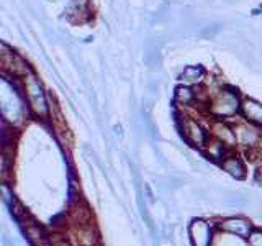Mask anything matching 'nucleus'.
Listing matches in <instances>:
<instances>
[{"mask_svg":"<svg viewBox=\"0 0 262 246\" xmlns=\"http://www.w3.org/2000/svg\"><path fill=\"white\" fill-rule=\"evenodd\" d=\"M203 79V69L200 66H187L180 74V80L184 84H196Z\"/></svg>","mask_w":262,"mask_h":246,"instance_id":"obj_11","label":"nucleus"},{"mask_svg":"<svg viewBox=\"0 0 262 246\" xmlns=\"http://www.w3.org/2000/svg\"><path fill=\"white\" fill-rule=\"evenodd\" d=\"M190 240L193 246H211L213 243L211 227L203 220H195L190 225Z\"/></svg>","mask_w":262,"mask_h":246,"instance_id":"obj_4","label":"nucleus"},{"mask_svg":"<svg viewBox=\"0 0 262 246\" xmlns=\"http://www.w3.org/2000/svg\"><path fill=\"white\" fill-rule=\"evenodd\" d=\"M193 97L195 94L192 92V89H188V87H177L176 89V100L180 102V104H190L193 100Z\"/></svg>","mask_w":262,"mask_h":246,"instance_id":"obj_12","label":"nucleus"},{"mask_svg":"<svg viewBox=\"0 0 262 246\" xmlns=\"http://www.w3.org/2000/svg\"><path fill=\"white\" fill-rule=\"evenodd\" d=\"M213 131H215V135H216V138L220 139V141L225 143L226 146H234V143L237 141L236 133L228 125H225V123H216L215 128H213Z\"/></svg>","mask_w":262,"mask_h":246,"instance_id":"obj_10","label":"nucleus"},{"mask_svg":"<svg viewBox=\"0 0 262 246\" xmlns=\"http://www.w3.org/2000/svg\"><path fill=\"white\" fill-rule=\"evenodd\" d=\"M25 90H27V97H28V102L33 112L39 115V117H46L48 105H46L45 92H43V89H41L39 82L36 80V77L31 76V74H28V76L25 77Z\"/></svg>","mask_w":262,"mask_h":246,"instance_id":"obj_2","label":"nucleus"},{"mask_svg":"<svg viewBox=\"0 0 262 246\" xmlns=\"http://www.w3.org/2000/svg\"><path fill=\"white\" fill-rule=\"evenodd\" d=\"M249 246H262V232L260 230H252L251 235L248 236Z\"/></svg>","mask_w":262,"mask_h":246,"instance_id":"obj_13","label":"nucleus"},{"mask_svg":"<svg viewBox=\"0 0 262 246\" xmlns=\"http://www.w3.org/2000/svg\"><path fill=\"white\" fill-rule=\"evenodd\" d=\"M237 109H239V102L233 92H220L211 104V112L218 117H231Z\"/></svg>","mask_w":262,"mask_h":246,"instance_id":"obj_3","label":"nucleus"},{"mask_svg":"<svg viewBox=\"0 0 262 246\" xmlns=\"http://www.w3.org/2000/svg\"><path fill=\"white\" fill-rule=\"evenodd\" d=\"M184 135L190 143L196 146H203L205 145V131L202 127L193 120H185L184 121Z\"/></svg>","mask_w":262,"mask_h":246,"instance_id":"obj_6","label":"nucleus"},{"mask_svg":"<svg viewBox=\"0 0 262 246\" xmlns=\"http://www.w3.org/2000/svg\"><path fill=\"white\" fill-rule=\"evenodd\" d=\"M0 104H2V115L4 118L10 121H20L23 115V107L18 100V95L13 87L8 84L7 79H2V95H0Z\"/></svg>","mask_w":262,"mask_h":246,"instance_id":"obj_1","label":"nucleus"},{"mask_svg":"<svg viewBox=\"0 0 262 246\" xmlns=\"http://www.w3.org/2000/svg\"><path fill=\"white\" fill-rule=\"evenodd\" d=\"M241 107L246 118L249 121L257 123V125H262V105L259 102L252 100V98H246Z\"/></svg>","mask_w":262,"mask_h":246,"instance_id":"obj_7","label":"nucleus"},{"mask_svg":"<svg viewBox=\"0 0 262 246\" xmlns=\"http://www.w3.org/2000/svg\"><path fill=\"white\" fill-rule=\"evenodd\" d=\"M221 166H223V169L228 174H231L236 179H243L246 176L244 164L241 162L239 158H236V156H228V158H225L223 162H221Z\"/></svg>","mask_w":262,"mask_h":246,"instance_id":"obj_8","label":"nucleus"},{"mask_svg":"<svg viewBox=\"0 0 262 246\" xmlns=\"http://www.w3.org/2000/svg\"><path fill=\"white\" fill-rule=\"evenodd\" d=\"M221 230H225V232L231 233L234 236L246 238V240H248V236L252 232V227L249 221H246L243 218H229L221 223Z\"/></svg>","mask_w":262,"mask_h":246,"instance_id":"obj_5","label":"nucleus"},{"mask_svg":"<svg viewBox=\"0 0 262 246\" xmlns=\"http://www.w3.org/2000/svg\"><path fill=\"white\" fill-rule=\"evenodd\" d=\"M234 133H236V139L243 146H252L259 138L257 131L254 130L252 127H248V125H239L234 130Z\"/></svg>","mask_w":262,"mask_h":246,"instance_id":"obj_9","label":"nucleus"}]
</instances>
